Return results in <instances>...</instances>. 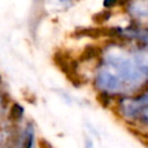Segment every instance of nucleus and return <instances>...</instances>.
Segmentation results:
<instances>
[{
    "instance_id": "f257e3e1",
    "label": "nucleus",
    "mask_w": 148,
    "mask_h": 148,
    "mask_svg": "<svg viewBox=\"0 0 148 148\" xmlns=\"http://www.w3.org/2000/svg\"><path fill=\"white\" fill-rule=\"evenodd\" d=\"M119 114L126 121H139L143 127L147 125V92H139L134 97L118 98Z\"/></svg>"
},
{
    "instance_id": "f03ea898",
    "label": "nucleus",
    "mask_w": 148,
    "mask_h": 148,
    "mask_svg": "<svg viewBox=\"0 0 148 148\" xmlns=\"http://www.w3.org/2000/svg\"><path fill=\"white\" fill-rule=\"evenodd\" d=\"M102 52H103L102 46H99L97 44H88L82 50V52H81L77 61L87 62V61L96 60V59H98L102 56Z\"/></svg>"
},
{
    "instance_id": "7ed1b4c3",
    "label": "nucleus",
    "mask_w": 148,
    "mask_h": 148,
    "mask_svg": "<svg viewBox=\"0 0 148 148\" xmlns=\"http://www.w3.org/2000/svg\"><path fill=\"white\" fill-rule=\"evenodd\" d=\"M36 146V135L35 128L31 124L27 125L22 139H21V148H35Z\"/></svg>"
},
{
    "instance_id": "20e7f679",
    "label": "nucleus",
    "mask_w": 148,
    "mask_h": 148,
    "mask_svg": "<svg viewBox=\"0 0 148 148\" xmlns=\"http://www.w3.org/2000/svg\"><path fill=\"white\" fill-rule=\"evenodd\" d=\"M24 114V109L21 104L18 103H13L9 106V111H8V119L12 123H18L22 120Z\"/></svg>"
},
{
    "instance_id": "39448f33",
    "label": "nucleus",
    "mask_w": 148,
    "mask_h": 148,
    "mask_svg": "<svg viewBox=\"0 0 148 148\" xmlns=\"http://www.w3.org/2000/svg\"><path fill=\"white\" fill-rule=\"evenodd\" d=\"M116 98V95H112L110 92L106 91H99L97 95V99L101 103V105H103V108H109L112 104V101Z\"/></svg>"
},
{
    "instance_id": "423d86ee",
    "label": "nucleus",
    "mask_w": 148,
    "mask_h": 148,
    "mask_svg": "<svg viewBox=\"0 0 148 148\" xmlns=\"http://www.w3.org/2000/svg\"><path fill=\"white\" fill-rule=\"evenodd\" d=\"M111 14H112V12H111V9H105L104 12H102V13H98V14H96L95 15V21H96V23H98V24H102V23H104V22H106L110 17H111Z\"/></svg>"
},
{
    "instance_id": "0eeeda50",
    "label": "nucleus",
    "mask_w": 148,
    "mask_h": 148,
    "mask_svg": "<svg viewBox=\"0 0 148 148\" xmlns=\"http://www.w3.org/2000/svg\"><path fill=\"white\" fill-rule=\"evenodd\" d=\"M125 0H103V6L106 9H112L116 6H124Z\"/></svg>"
},
{
    "instance_id": "6e6552de",
    "label": "nucleus",
    "mask_w": 148,
    "mask_h": 148,
    "mask_svg": "<svg viewBox=\"0 0 148 148\" xmlns=\"http://www.w3.org/2000/svg\"><path fill=\"white\" fill-rule=\"evenodd\" d=\"M84 148H95L94 142L90 138H86L84 139Z\"/></svg>"
}]
</instances>
